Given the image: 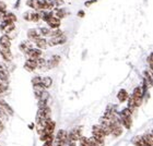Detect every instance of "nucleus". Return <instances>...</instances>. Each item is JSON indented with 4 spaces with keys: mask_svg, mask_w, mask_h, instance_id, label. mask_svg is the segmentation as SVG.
Here are the masks:
<instances>
[{
    "mask_svg": "<svg viewBox=\"0 0 153 146\" xmlns=\"http://www.w3.org/2000/svg\"><path fill=\"white\" fill-rule=\"evenodd\" d=\"M111 134H112L114 137L120 136L123 134V125L120 123H116L112 127V131H111Z\"/></svg>",
    "mask_w": 153,
    "mask_h": 146,
    "instance_id": "15",
    "label": "nucleus"
},
{
    "mask_svg": "<svg viewBox=\"0 0 153 146\" xmlns=\"http://www.w3.org/2000/svg\"><path fill=\"white\" fill-rule=\"evenodd\" d=\"M0 81L3 83L9 82V71H8V68L4 66L3 63L0 62Z\"/></svg>",
    "mask_w": 153,
    "mask_h": 146,
    "instance_id": "5",
    "label": "nucleus"
},
{
    "mask_svg": "<svg viewBox=\"0 0 153 146\" xmlns=\"http://www.w3.org/2000/svg\"><path fill=\"white\" fill-rule=\"evenodd\" d=\"M43 146H53V141H47V142H44V145Z\"/></svg>",
    "mask_w": 153,
    "mask_h": 146,
    "instance_id": "41",
    "label": "nucleus"
},
{
    "mask_svg": "<svg viewBox=\"0 0 153 146\" xmlns=\"http://www.w3.org/2000/svg\"><path fill=\"white\" fill-rule=\"evenodd\" d=\"M41 32H39V29H30L27 31V37H29L30 41H34L35 39H37L38 37H41Z\"/></svg>",
    "mask_w": 153,
    "mask_h": 146,
    "instance_id": "14",
    "label": "nucleus"
},
{
    "mask_svg": "<svg viewBox=\"0 0 153 146\" xmlns=\"http://www.w3.org/2000/svg\"><path fill=\"white\" fill-rule=\"evenodd\" d=\"M23 19L26 20V21L38 22L41 20V14L38 12H25L23 14Z\"/></svg>",
    "mask_w": 153,
    "mask_h": 146,
    "instance_id": "7",
    "label": "nucleus"
},
{
    "mask_svg": "<svg viewBox=\"0 0 153 146\" xmlns=\"http://www.w3.org/2000/svg\"><path fill=\"white\" fill-rule=\"evenodd\" d=\"M7 11V4L3 1L0 0V12H6Z\"/></svg>",
    "mask_w": 153,
    "mask_h": 146,
    "instance_id": "39",
    "label": "nucleus"
},
{
    "mask_svg": "<svg viewBox=\"0 0 153 146\" xmlns=\"http://www.w3.org/2000/svg\"><path fill=\"white\" fill-rule=\"evenodd\" d=\"M128 108L130 109V110H132V109H134V108H137V107H136V105H134V98H132V96L128 97Z\"/></svg>",
    "mask_w": 153,
    "mask_h": 146,
    "instance_id": "30",
    "label": "nucleus"
},
{
    "mask_svg": "<svg viewBox=\"0 0 153 146\" xmlns=\"http://www.w3.org/2000/svg\"><path fill=\"white\" fill-rule=\"evenodd\" d=\"M54 141H57V142H64V143H69V140H68V133L67 131L65 130H59L57 132V135L54 137Z\"/></svg>",
    "mask_w": 153,
    "mask_h": 146,
    "instance_id": "9",
    "label": "nucleus"
},
{
    "mask_svg": "<svg viewBox=\"0 0 153 146\" xmlns=\"http://www.w3.org/2000/svg\"><path fill=\"white\" fill-rule=\"evenodd\" d=\"M61 34H64V33L61 32L60 29H56V31H53V32H51V34H49V36H51V37H55V36L61 35Z\"/></svg>",
    "mask_w": 153,
    "mask_h": 146,
    "instance_id": "37",
    "label": "nucleus"
},
{
    "mask_svg": "<svg viewBox=\"0 0 153 146\" xmlns=\"http://www.w3.org/2000/svg\"><path fill=\"white\" fill-rule=\"evenodd\" d=\"M0 55H1V57H2L6 61H8V62H10L13 58L12 52H11V50H10V48L3 47V46H1V45H0Z\"/></svg>",
    "mask_w": 153,
    "mask_h": 146,
    "instance_id": "6",
    "label": "nucleus"
},
{
    "mask_svg": "<svg viewBox=\"0 0 153 146\" xmlns=\"http://www.w3.org/2000/svg\"><path fill=\"white\" fill-rule=\"evenodd\" d=\"M42 82V77L41 76H35L32 79V84L33 85H36V84H41Z\"/></svg>",
    "mask_w": 153,
    "mask_h": 146,
    "instance_id": "36",
    "label": "nucleus"
},
{
    "mask_svg": "<svg viewBox=\"0 0 153 146\" xmlns=\"http://www.w3.org/2000/svg\"><path fill=\"white\" fill-rule=\"evenodd\" d=\"M142 140H143L144 144L146 146H152L153 145V139H152V133H148V134H144L143 136H142Z\"/></svg>",
    "mask_w": 153,
    "mask_h": 146,
    "instance_id": "23",
    "label": "nucleus"
},
{
    "mask_svg": "<svg viewBox=\"0 0 153 146\" xmlns=\"http://www.w3.org/2000/svg\"><path fill=\"white\" fill-rule=\"evenodd\" d=\"M33 89H34V94H35L36 98H39L41 94L45 91V88L43 87L42 84H36V85H33Z\"/></svg>",
    "mask_w": 153,
    "mask_h": 146,
    "instance_id": "22",
    "label": "nucleus"
},
{
    "mask_svg": "<svg viewBox=\"0 0 153 146\" xmlns=\"http://www.w3.org/2000/svg\"><path fill=\"white\" fill-rule=\"evenodd\" d=\"M143 74H144V76H146V79H147L148 83H149V85L151 86V85H152V74H151V73H149L148 71H146Z\"/></svg>",
    "mask_w": 153,
    "mask_h": 146,
    "instance_id": "35",
    "label": "nucleus"
},
{
    "mask_svg": "<svg viewBox=\"0 0 153 146\" xmlns=\"http://www.w3.org/2000/svg\"><path fill=\"white\" fill-rule=\"evenodd\" d=\"M26 55L29 56L30 59L36 60V59H38L39 57H42V49H39V48H31Z\"/></svg>",
    "mask_w": 153,
    "mask_h": 146,
    "instance_id": "12",
    "label": "nucleus"
},
{
    "mask_svg": "<svg viewBox=\"0 0 153 146\" xmlns=\"http://www.w3.org/2000/svg\"><path fill=\"white\" fill-rule=\"evenodd\" d=\"M48 98H49V93L46 92V91H44V92L41 94V96H39L38 100H44V102H47Z\"/></svg>",
    "mask_w": 153,
    "mask_h": 146,
    "instance_id": "31",
    "label": "nucleus"
},
{
    "mask_svg": "<svg viewBox=\"0 0 153 146\" xmlns=\"http://www.w3.org/2000/svg\"><path fill=\"white\" fill-rule=\"evenodd\" d=\"M131 114H132V110L128 108H125L123 109V111L120 112V117H131Z\"/></svg>",
    "mask_w": 153,
    "mask_h": 146,
    "instance_id": "29",
    "label": "nucleus"
},
{
    "mask_svg": "<svg viewBox=\"0 0 153 146\" xmlns=\"http://www.w3.org/2000/svg\"><path fill=\"white\" fill-rule=\"evenodd\" d=\"M43 4H44V10H53L56 7L54 0H43Z\"/></svg>",
    "mask_w": 153,
    "mask_h": 146,
    "instance_id": "24",
    "label": "nucleus"
},
{
    "mask_svg": "<svg viewBox=\"0 0 153 146\" xmlns=\"http://www.w3.org/2000/svg\"><path fill=\"white\" fill-rule=\"evenodd\" d=\"M53 15L56 16V18H58V19L60 20V19H62V18H65V15H66V12H65L64 9L59 8V9L55 10V13H53Z\"/></svg>",
    "mask_w": 153,
    "mask_h": 146,
    "instance_id": "27",
    "label": "nucleus"
},
{
    "mask_svg": "<svg viewBox=\"0 0 153 146\" xmlns=\"http://www.w3.org/2000/svg\"><path fill=\"white\" fill-rule=\"evenodd\" d=\"M34 43H35L36 47L39 48V49H45V48H47L48 44H47V41L45 39L44 37H38L37 39H35L34 41Z\"/></svg>",
    "mask_w": 153,
    "mask_h": 146,
    "instance_id": "16",
    "label": "nucleus"
},
{
    "mask_svg": "<svg viewBox=\"0 0 153 146\" xmlns=\"http://www.w3.org/2000/svg\"><path fill=\"white\" fill-rule=\"evenodd\" d=\"M153 55L150 54L149 55V57H148V63H149V66H150V70H152L153 68Z\"/></svg>",
    "mask_w": 153,
    "mask_h": 146,
    "instance_id": "38",
    "label": "nucleus"
},
{
    "mask_svg": "<svg viewBox=\"0 0 153 146\" xmlns=\"http://www.w3.org/2000/svg\"><path fill=\"white\" fill-rule=\"evenodd\" d=\"M7 89H8V84L0 81V95H1V94H3Z\"/></svg>",
    "mask_w": 153,
    "mask_h": 146,
    "instance_id": "34",
    "label": "nucleus"
},
{
    "mask_svg": "<svg viewBox=\"0 0 153 146\" xmlns=\"http://www.w3.org/2000/svg\"><path fill=\"white\" fill-rule=\"evenodd\" d=\"M41 84L43 85L44 88H49L51 86V84H53V80H51V77H49V76H44V77H42Z\"/></svg>",
    "mask_w": 153,
    "mask_h": 146,
    "instance_id": "20",
    "label": "nucleus"
},
{
    "mask_svg": "<svg viewBox=\"0 0 153 146\" xmlns=\"http://www.w3.org/2000/svg\"><path fill=\"white\" fill-rule=\"evenodd\" d=\"M132 143L136 146H146L143 140H142V136H136L132 139Z\"/></svg>",
    "mask_w": 153,
    "mask_h": 146,
    "instance_id": "28",
    "label": "nucleus"
},
{
    "mask_svg": "<svg viewBox=\"0 0 153 146\" xmlns=\"http://www.w3.org/2000/svg\"><path fill=\"white\" fill-rule=\"evenodd\" d=\"M31 48L33 47L32 45L30 44V41H23V43L20 44V50L22 51V52H24V54H27Z\"/></svg>",
    "mask_w": 153,
    "mask_h": 146,
    "instance_id": "21",
    "label": "nucleus"
},
{
    "mask_svg": "<svg viewBox=\"0 0 153 146\" xmlns=\"http://www.w3.org/2000/svg\"><path fill=\"white\" fill-rule=\"evenodd\" d=\"M68 146H78V145H76V142H69V145Z\"/></svg>",
    "mask_w": 153,
    "mask_h": 146,
    "instance_id": "44",
    "label": "nucleus"
},
{
    "mask_svg": "<svg viewBox=\"0 0 153 146\" xmlns=\"http://www.w3.org/2000/svg\"><path fill=\"white\" fill-rule=\"evenodd\" d=\"M0 45L3 46V47H7V48H10L11 47V38L9 37L8 35H2L0 37Z\"/></svg>",
    "mask_w": 153,
    "mask_h": 146,
    "instance_id": "17",
    "label": "nucleus"
},
{
    "mask_svg": "<svg viewBox=\"0 0 153 146\" xmlns=\"http://www.w3.org/2000/svg\"><path fill=\"white\" fill-rule=\"evenodd\" d=\"M16 29V24L13 22H7V21H3L1 22V25H0V29L6 35H9L10 33H12Z\"/></svg>",
    "mask_w": 153,
    "mask_h": 146,
    "instance_id": "3",
    "label": "nucleus"
},
{
    "mask_svg": "<svg viewBox=\"0 0 153 146\" xmlns=\"http://www.w3.org/2000/svg\"><path fill=\"white\" fill-rule=\"evenodd\" d=\"M143 91H142V87L140 86H138L136 88L134 89V93H132V96L136 97V98H142V96H143Z\"/></svg>",
    "mask_w": 153,
    "mask_h": 146,
    "instance_id": "26",
    "label": "nucleus"
},
{
    "mask_svg": "<svg viewBox=\"0 0 153 146\" xmlns=\"http://www.w3.org/2000/svg\"><path fill=\"white\" fill-rule=\"evenodd\" d=\"M96 2V0H90V1H86L84 4H85L86 7H90L91 4H93V3H95Z\"/></svg>",
    "mask_w": 153,
    "mask_h": 146,
    "instance_id": "40",
    "label": "nucleus"
},
{
    "mask_svg": "<svg viewBox=\"0 0 153 146\" xmlns=\"http://www.w3.org/2000/svg\"><path fill=\"white\" fill-rule=\"evenodd\" d=\"M92 134H93V137L97 140L99 142H102L104 143V140H105V133H104V131H103L102 127L101 125H93L92 128Z\"/></svg>",
    "mask_w": 153,
    "mask_h": 146,
    "instance_id": "1",
    "label": "nucleus"
},
{
    "mask_svg": "<svg viewBox=\"0 0 153 146\" xmlns=\"http://www.w3.org/2000/svg\"><path fill=\"white\" fill-rule=\"evenodd\" d=\"M26 4L34 10H44L43 0H27Z\"/></svg>",
    "mask_w": 153,
    "mask_h": 146,
    "instance_id": "8",
    "label": "nucleus"
},
{
    "mask_svg": "<svg viewBox=\"0 0 153 146\" xmlns=\"http://www.w3.org/2000/svg\"><path fill=\"white\" fill-rule=\"evenodd\" d=\"M39 32H41L42 36H49L51 34V31L47 27H39Z\"/></svg>",
    "mask_w": 153,
    "mask_h": 146,
    "instance_id": "33",
    "label": "nucleus"
},
{
    "mask_svg": "<svg viewBox=\"0 0 153 146\" xmlns=\"http://www.w3.org/2000/svg\"><path fill=\"white\" fill-rule=\"evenodd\" d=\"M120 123L126 129H130L132 125V119L131 117H120Z\"/></svg>",
    "mask_w": 153,
    "mask_h": 146,
    "instance_id": "18",
    "label": "nucleus"
},
{
    "mask_svg": "<svg viewBox=\"0 0 153 146\" xmlns=\"http://www.w3.org/2000/svg\"><path fill=\"white\" fill-rule=\"evenodd\" d=\"M47 24L49 25V27H51L53 29H59V26H60V20L56 18V16H51L49 19L46 21Z\"/></svg>",
    "mask_w": 153,
    "mask_h": 146,
    "instance_id": "11",
    "label": "nucleus"
},
{
    "mask_svg": "<svg viewBox=\"0 0 153 146\" xmlns=\"http://www.w3.org/2000/svg\"><path fill=\"white\" fill-rule=\"evenodd\" d=\"M3 128H4V125H3V122L1 120H0V133L3 131Z\"/></svg>",
    "mask_w": 153,
    "mask_h": 146,
    "instance_id": "42",
    "label": "nucleus"
},
{
    "mask_svg": "<svg viewBox=\"0 0 153 146\" xmlns=\"http://www.w3.org/2000/svg\"><path fill=\"white\" fill-rule=\"evenodd\" d=\"M3 21H7V22H16V16L14 13L12 12H6V16H4V20ZM2 21V22H3Z\"/></svg>",
    "mask_w": 153,
    "mask_h": 146,
    "instance_id": "25",
    "label": "nucleus"
},
{
    "mask_svg": "<svg viewBox=\"0 0 153 146\" xmlns=\"http://www.w3.org/2000/svg\"><path fill=\"white\" fill-rule=\"evenodd\" d=\"M78 15H79L80 18H83V16H84V11H79V12H78Z\"/></svg>",
    "mask_w": 153,
    "mask_h": 146,
    "instance_id": "43",
    "label": "nucleus"
},
{
    "mask_svg": "<svg viewBox=\"0 0 153 146\" xmlns=\"http://www.w3.org/2000/svg\"><path fill=\"white\" fill-rule=\"evenodd\" d=\"M67 41V37L61 34V35L55 36V37H51L49 41H47V44L49 46H57V45H62Z\"/></svg>",
    "mask_w": 153,
    "mask_h": 146,
    "instance_id": "2",
    "label": "nucleus"
},
{
    "mask_svg": "<svg viewBox=\"0 0 153 146\" xmlns=\"http://www.w3.org/2000/svg\"><path fill=\"white\" fill-rule=\"evenodd\" d=\"M60 60H61L60 56H58V55H55V56H53V57H51L49 60L46 61V63H47V68H48V69H53V68H56L58 64H59Z\"/></svg>",
    "mask_w": 153,
    "mask_h": 146,
    "instance_id": "10",
    "label": "nucleus"
},
{
    "mask_svg": "<svg viewBox=\"0 0 153 146\" xmlns=\"http://www.w3.org/2000/svg\"><path fill=\"white\" fill-rule=\"evenodd\" d=\"M128 97H129V96H128V93H127L126 89H120L117 94V98L120 102H126V100L128 99Z\"/></svg>",
    "mask_w": 153,
    "mask_h": 146,
    "instance_id": "19",
    "label": "nucleus"
},
{
    "mask_svg": "<svg viewBox=\"0 0 153 146\" xmlns=\"http://www.w3.org/2000/svg\"><path fill=\"white\" fill-rule=\"evenodd\" d=\"M81 136H82V134H81V129L80 128H76V129L71 130L68 133V140H69V142H78Z\"/></svg>",
    "mask_w": 153,
    "mask_h": 146,
    "instance_id": "4",
    "label": "nucleus"
},
{
    "mask_svg": "<svg viewBox=\"0 0 153 146\" xmlns=\"http://www.w3.org/2000/svg\"><path fill=\"white\" fill-rule=\"evenodd\" d=\"M24 68H25V70L32 72V71L37 69V62H36V60H34V59H30L29 58V59L25 61V63H24Z\"/></svg>",
    "mask_w": 153,
    "mask_h": 146,
    "instance_id": "13",
    "label": "nucleus"
},
{
    "mask_svg": "<svg viewBox=\"0 0 153 146\" xmlns=\"http://www.w3.org/2000/svg\"><path fill=\"white\" fill-rule=\"evenodd\" d=\"M79 141H80V146H91L89 143V139H86V137L81 136Z\"/></svg>",
    "mask_w": 153,
    "mask_h": 146,
    "instance_id": "32",
    "label": "nucleus"
}]
</instances>
